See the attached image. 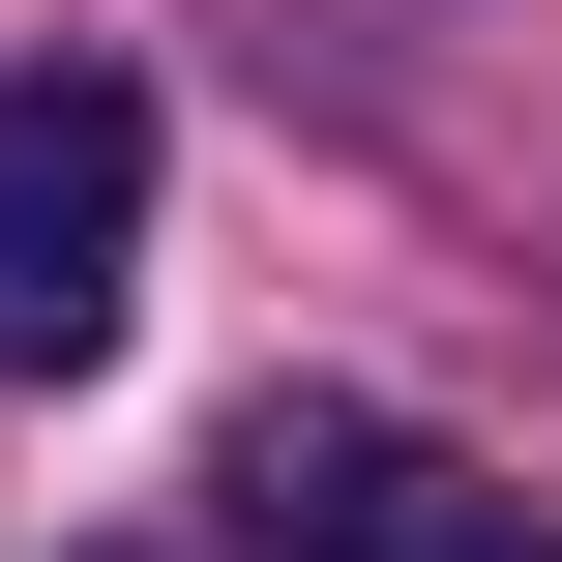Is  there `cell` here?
Segmentation results:
<instances>
[{
	"instance_id": "obj_1",
	"label": "cell",
	"mask_w": 562,
	"mask_h": 562,
	"mask_svg": "<svg viewBox=\"0 0 562 562\" xmlns=\"http://www.w3.org/2000/svg\"><path fill=\"white\" fill-rule=\"evenodd\" d=\"M119 267H148V89L119 59H30L0 89V326L89 385L119 356Z\"/></svg>"
},
{
	"instance_id": "obj_2",
	"label": "cell",
	"mask_w": 562,
	"mask_h": 562,
	"mask_svg": "<svg viewBox=\"0 0 562 562\" xmlns=\"http://www.w3.org/2000/svg\"><path fill=\"white\" fill-rule=\"evenodd\" d=\"M237 562H562L504 474H445L415 415H267L237 445Z\"/></svg>"
}]
</instances>
